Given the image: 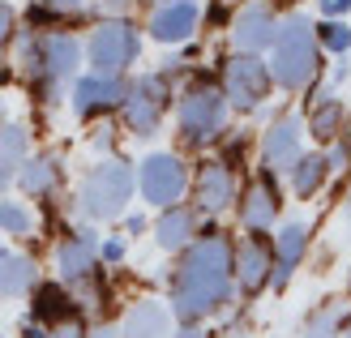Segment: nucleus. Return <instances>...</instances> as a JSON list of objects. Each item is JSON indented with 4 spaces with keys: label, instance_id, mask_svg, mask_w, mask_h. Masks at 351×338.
<instances>
[{
    "label": "nucleus",
    "instance_id": "13",
    "mask_svg": "<svg viewBox=\"0 0 351 338\" xmlns=\"http://www.w3.org/2000/svg\"><path fill=\"white\" fill-rule=\"evenodd\" d=\"M232 197H236V180H232V167L227 163H202L197 167V202H202V210H219L223 206H232Z\"/></svg>",
    "mask_w": 351,
    "mask_h": 338
},
{
    "label": "nucleus",
    "instance_id": "33",
    "mask_svg": "<svg viewBox=\"0 0 351 338\" xmlns=\"http://www.w3.org/2000/svg\"><path fill=\"white\" fill-rule=\"evenodd\" d=\"M176 338H206V330L202 326H180V330H176Z\"/></svg>",
    "mask_w": 351,
    "mask_h": 338
},
{
    "label": "nucleus",
    "instance_id": "24",
    "mask_svg": "<svg viewBox=\"0 0 351 338\" xmlns=\"http://www.w3.org/2000/svg\"><path fill=\"white\" fill-rule=\"evenodd\" d=\"M34 291V261L0 253V295H26Z\"/></svg>",
    "mask_w": 351,
    "mask_h": 338
},
{
    "label": "nucleus",
    "instance_id": "32",
    "mask_svg": "<svg viewBox=\"0 0 351 338\" xmlns=\"http://www.w3.org/2000/svg\"><path fill=\"white\" fill-rule=\"evenodd\" d=\"M120 257H125V240H108V244H103V261H120Z\"/></svg>",
    "mask_w": 351,
    "mask_h": 338
},
{
    "label": "nucleus",
    "instance_id": "30",
    "mask_svg": "<svg viewBox=\"0 0 351 338\" xmlns=\"http://www.w3.org/2000/svg\"><path fill=\"white\" fill-rule=\"evenodd\" d=\"M317 30H322V43H326L330 51H347V47H351V30H347V26L330 22V26H317Z\"/></svg>",
    "mask_w": 351,
    "mask_h": 338
},
{
    "label": "nucleus",
    "instance_id": "14",
    "mask_svg": "<svg viewBox=\"0 0 351 338\" xmlns=\"http://www.w3.org/2000/svg\"><path fill=\"white\" fill-rule=\"evenodd\" d=\"M304 244H308L304 223H287V227H283V236H278V248H274V274H270V287L283 291L287 282H291V270H295V265H300V257H304Z\"/></svg>",
    "mask_w": 351,
    "mask_h": 338
},
{
    "label": "nucleus",
    "instance_id": "29",
    "mask_svg": "<svg viewBox=\"0 0 351 338\" xmlns=\"http://www.w3.org/2000/svg\"><path fill=\"white\" fill-rule=\"evenodd\" d=\"M86 334H90V330H86V322H82L77 313H69V317H60V322H51L43 338H86Z\"/></svg>",
    "mask_w": 351,
    "mask_h": 338
},
{
    "label": "nucleus",
    "instance_id": "41",
    "mask_svg": "<svg viewBox=\"0 0 351 338\" xmlns=\"http://www.w3.org/2000/svg\"><path fill=\"white\" fill-rule=\"evenodd\" d=\"M347 223H351V210H347Z\"/></svg>",
    "mask_w": 351,
    "mask_h": 338
},
{
    "label": "nucleus",
    "instance_id": "43",
    "mask_svg": "<svg viewBox=\"0 0 351 338\" xmlns=\"http://www.w3.org/2000/svg\"><path fill=\"white\" fill-rule=\"evenodd\" d=\"M347 282H351V278H347Z\"/></svg>",
    "mask_w": 351,
    "mask_h": 338
},
{
    "label": "nucleus",
    "instance_id": "10",
    "mask_svg": "<svg viewBox=\"0 0 351 338\" xmlns=\"http://www.w3.org/2000/svg\"><path fill=\"white\" fill-rule=\"evenodd\" d=\"M125 82L120 77H82L73 86V112L77 116H95V112H112L125 108Z\"/></svg>",
    "mask_w": 351,
    "mask_h": 338
},
{
    "label": "nucleus",
    "instance_id": "11",
    "mask_svg": "<svg viewBox=\"0 0 351 338\" xmlns=\"http://www.w3.org/2000/svg\"><path fill=\"white\" fill-rule=\"evenodd\" d=\"M240 219H244V227H253V231H266L278 219V193L270 184V176H257V180L244 184V193H240Z\"/></svg>",
    "mask_w": 351,
    "mask_h": 338
},
{
    "label": "nucleus",
    "instance_id": "22",
    "mask_svg": "<svg viewBox=\"0 0 351 338\" xmlns=\"http://www.w3.org/2000/svg\"><path fill=\"white\" fill-rule=\"evenodd\" d=\"M343 326H347V304L343 300H326V304L308 313L304 338H343Z\"/></svg>",
    "mask_w": 351,
    "mask_h": 338
},
{
    "label": "nucleus",
    "instance_id": "9",
    "mask_svg": "<svg viewBox=\"0 0 351 338\" xmlns=\"http://www.w3.org/2000/svg\"><path fill=\"white\" fill-rule=\"evenodd\" d=\"M270 274H274L270 240L266 236H249V240L240 244V253H236V282H240V291L244 295H257L270 282Z\"/></svg>",
    "mask_w": 351,
    "mask_h": 338
},
{
    "label": "nucleus",
    "instance_id": "4",
    "mask_svg": "<svg viewBox=\"0 0 351 338\" xmlns=\"http://www.w3.org/2000/svg\"><path fill=\"white\" fill-rule=\"evenodd\" d=\"M223 120H227V99L215 86H197L189 90L180 103V137L184 146H210L219 133H223Z\"/></svg>",
    "mask_w": 351,
    "mask_h": 338
},
{
    "label": "nucleus",
    "instance_id": "17",
    "mask_svg": "<svg viewBox=\"0 0 351 338\" xmlns=\"http://www.w3.org/2000/svg\"><path fill=\"white\" fill-rule=\"evenodd\" d=\"M167 326H171V322H167L163 304L146 300V304H137V309L125 317V326H120V338H171Z\"/></svg>",
    "mask_w": 351,
    "mask_h": 338
},
{
    "label": "nucleus",
    "instance_id": "19",
    "mask_svg": "<svg viewBox=\"0 0 351 338\" xmlns=\"http://www.w3.org/2000/svg\"><path fill=\"white\" fill-rule=\"evenodd\" d=\"M60 270H64V278H73V282L95 278V240L86 236V231L60 244Z\"/></svg>",
    "mask_w": 351,
    "mask_h": 338
},
{
    "label": "nucleus",
    "instance_id": "23",
    "mask_svg": "<svg viewBox=\"0 0 351 338\" xmlns=\"http://www.w3.org/2000/svg\"><path fill=\"white\" fill-rule=\"evenodd\" d=\"M343 103L335 99V95H313V112H308V129H313V137H317V141H330V137H335L339 129H343Z\"/></svg>",
    "mask_w": 351,
    "mask_h": 338
},
{
    "label": "nucleus",
    "instance_id": "15",
    "mask_svg": "<svg viewBox=\"0 0 351 338\" xmlns=\"http://www.w3.org/2000/svg\"><path fill=\"white\" fill-rule=\"evenodd\" d=\"M274 17H270V9L266 5H253V9H244L240 17H236V47L244 51V56H253L257 47H266V43H274Z\"/></svg>",
    "mask_w": 351,
    "mask_h": 338
},
{
    "label": "nucleus",
    "instance_id": "7",
    "mask_svg": "<svg viewBox=\"0 0 351 338\" xmlns=\"http://www.w3.org/2000/svg\"><path fill=\"white\" fill-rule=\"evenodd\" d=\"M167 108V82L154 73V77H142L133 86V90L125 95V120H129V129L133 133H142L150 137L154 129H159V116Z\"/></svg>",
    "mask_w": 351,
    "mask_h": 338
},
{
    "label": "nucleus",
    "instance_id": "26",
    "mask_svg": "<svg viewBox=\"0 0 351 338\" xmlns=\"http://www.w3.org/2000/svg\"><path fill=\"white\" fill-rule=\"evenodd\" d=\"M22 189L30 193V197L51 193V189H56V163H51V158H30L26 171H22Z\"/></svg>",
    "mask_w": 351,
    "mask_h": 338
},
{
    "label": "nucleus",
    "instance_id": "31",
    "mask_svg": "<svg viewBox=\"0 0 351 338\" xmlns=\"http://www.w3.org/2000/svg\"><path fill=\"white\" fill-rule=\"evenodd\" d=\"M9 39H13V9L0 5V77H5V56H9Z\"/></svg>",
    "mask_w": 351,
    "mask_h": 338
},
{
    "label": "nucleus",
    "instance_id": "39",
    "mask_svg": "<svg viewBox=\"0 0 351 338\" xmlns=\"http://www.w3.org/2000/svg\"><path fill=\"white\" fill-rule=\"evenodd\" d=\"M47 5H60V9H73L77 0H47Z\"/></svg>",
    "mask_w": 351,
    "mask_h": 338
},
{
    "label": "nucleus",
    "instance_id": "40",
    "mask_svg": "<svg viewBox=\"0 0 351 338\" xmlns=\"http://www.w3.org/2000/svg\"><path fill=\"white\" fill-rule=\"evenodd\" d=\"M343 338H351V322H347V326H343Z\"/></svg>",
    "mask_w": 351,
    "mask_h": 338
},
{
    "label": "nucleus",
    "instance_id": "34",
    "mask_svg": "<svg viewBox=\"0 0 351 338\" xmlns=\"http://www.w3.org/2000/svg\"><path fill=\"white\" fill-rule=\"evenodd\" d=\"M339 133H343V150L351 154V116H343V129Z\"/></svg>",
    "mask_w": 351,
    "mask_h": 338
},
{
    "label": "nucleus",
    "instance_id": "8",
    "mask_svg": "<svg viewBox=\"0 0 351 338\" xmlns=\"http://www.w3.org/2000/svg\"><path fill=\"white\" fill-rule=\"evenodd\" d=\"M137 180H142V193L150 206H171L184 193V163L176 154H150Z\"/></svg>",
    "mask_w": 351,
    "mask_h": 338
},
{
    "label": "nucleus",
    "instance_id": "42",
    "mask_svg": "<svg viewBox=\"0 0 351 338\" xmlns=\"http://www.w3.org/2000/svg\"><path fill=\"white\" fill-rule=\"evenodd\" d=\"M0 338H5V334H0Z\"/></svg>",
    "mask_w": 351,
    "mask_h": 338
},
{
    "label": "nucleus",
    "instance_id": "28",
    "mask_svg": "<svg viewBox=\"0 0 351 338\" xmlns=\"http://www.w3.org/2000/svg\"><path fill=\"white\" fill-rule=\"evenodd\" d=\"M0 227H5L9 236H26V231H30V215H26V206L5 202V206H0Z\"/></svg>",
    "mask_w": 351,
    "mask_h": 338
},
{
    "label": "nucleus",
    "instance_id": "5",
    "mask_svg": "<svg viewBox=\"0 0 351 338\" xmlns=\"http://www.w3.org/2000/svg\"><path fill=\"white\" fill-rule=\"evenodd\" d=\"M133 56H137V30L129 22H108L95 30V39H90L95 77H120V69L133 64Z\"/></svg>",
    "mask_w": 351,
    "mask_h": 338
},
{
    "label": "nucleus",
    "instance_id": "21",
    "mask_svg": "<svg viewBox=\"0 0 351 338\" xmlns=\"http://www.w3.org/2000/svg\"><path fill=\"white\" fill-rule=\"evenodd\" d=\"M154 236H159V244L167 248V253H180V248H189V244H193V210L167 206V215L159 219Z\"/></svg>",
    "mask_w": 351,
    "mask_h": 338
},
{
    "label": "nucleus",
    "instance_id": "6",
    "mask_svg": "<svg viewBox=\"0 0 351 338\" xmlns=\"http://www.w3.org/2000/svg\"><path fill=\"white\" fill-rule=\"evenodd\" d=\"M266 90H270V73H266V64L257 56H244L240 51L236 60L223 64V99L232 103V108L249 112V108H257V103L266 99Z\"/></svg>",
    "mask_w": 351,
    "mask_h": 338
},
{
    "label": "nucleus",
    "instance_id": "2",
    "mask_svg": "<svg viewBox=\"0 0 351 338\" xmlns=\"http://www.w3.org/2000/svg\"><path fill=\"white\" fill-rule=\"evenodd\" d=\"M313 69H317V34L304 17H291L274 34V77L295 90L313 77Z\"/></svg>",
    "mask_w": 351,
    "mask_h": 338
},
{
    "label": "nucleus",
    "instance_id": "37",
    "mask_svg": "<svg viewBox=\"0 0 351 338\" xmlns=\"http://www.w3.org/2000/svg\"><path fill=\"white\" fill-rule=\"evenodd\" d=\"M43 334H47V330H39L34 322H26V326H22V338H43Z\"/></svg>",
    "mask_w": 351,
    "mask_h": 338
},
{
    "label": "nucleus",
    "instance_id": "25",
    "mask_svg": "<svg viewBox=\"0 0 351 338\" xmlns=\"http://www.w3.org/2000/svg\"><path fill=\"white\" fill-rule=\"evenodd\" d=\"M326 171H330L326 154H300V158H295V167H291L295 193H300V197H313V193L326 184Z\"/></svg>",
    "mask_w": 351,
    "mask_h": 338
},
{
    "label": "nucleus",
    "instance_id": "1",
    "mask_svg": "<svg viewBox=\"0 0 351 338\" xmlns=\"http://www.w3.org/2000/svg\"><path fill=\"white\" fill-rule=\"evenodd\" d=\"M232 274L236 257L223 231H210L197 244H189L180 265H176V295H171L180 326H197L202 317L223 309L232 300Z\"/></svg>",
    "mask_w": 351,
    "mask_h": 338
},
{
    "label": "nucleus",
    "instance_id": "20",
    "mask_svg": "<svg viewBox=\"0 0 351 338\" xmlns=\"http://www.w3.org/2000/svg\"><path fill=\"white\" fill-rule=\"evenodd\" d=\"M73 304L77 300L69 295L64 287H56V282H43V287H34V304H30V317L34 322H60V317H69L73 313Z\"/></svg>",
    "mask_w": 351,
    "mask_h": 338
},
{
    "label": "nucleus",
    "instance_id": "16",
    "mask_svg": "<svg viewBox=\"0 0 351 338\" xmlns=\"http://www.w3.org/2000/svg\"><path fill=\"white\" fill-rule=\"evenodd\" d=\"M193 26H197V9H193L189 0H176V5H167V9H159V13L150 17V34L159 43H180V39H189Z\"/></svg>",
    "mask_w": 351,
    "mask_h": 338
},
{
    "label": "nucleus",
    "instance_id": "18",
    "mask_svg": "<svg viewBox=\"0 0 351 338\" xmlns=\"http://www.w3.org/2000/svg\"><path fill=\"white\" fill-rule=\"evenodd\" d=\"M77 60H82V47H77V39H69V34H51V39L43 43V69H47L51 82L73 77Z\"/></svg>",
    "mask_w": 351,
    "mask_h": 338
},
{
    "label": "nucleus",
    "instance_id": "38",
    "mask_svg": "<svg viewBox=\"0 0 351 338\" xmlns=\"http://www.w3.org/2000/svg\"><path fill=\"white\" fill-rule=\"evenodd\" d=\"M9 184V163H0V189Z\"/></svg>",
    "mask_w": 351,
    "mask_h": 338
},
{
    "label": "nucleus",
    "instance_id": "27",
    "mask_svg": "<svg viewBox=\"0 0 351 338\" xmlns=\"http://www.w3.org/2000/svg\"><path fill=\"white\" fill-rule=\"evenodd\" d=\"M22 154H26V133L13 129V124H5V129H0V163L13 167Z\"/></svg>",
    "mask_w": 351,
    "mask_h": 338
},
{
    "label": "nucleus",
    "instance_id": "35",
    "mask_svg": "<svg viewBox=\"0 0 351 338\" xmlns=\"http://www.w3.org/2000/svg\"><path fill=\"white\" fill-rule=\"evenodd\" d=\"M86 338H120L112 326H99V330H90V334H86Z\"/></svg>",
    "mask_w": 351,
    "mask_h": 338
},
{
    "label": "nucleus",
    "instance_id": "12",
    "mask_svg": "<svg viewBox=\"0 0 351 338\" xmlns=\"http://www.w3.org/2000/svg\"><path fill=\"white\" fill-rule=\"evenodd\" d=\"M261 158H266V171H291L300 158V120H278L266 133Z\"/></svg>",
    "mask_w": 351,
    "mask_h": 338
},
{
    "label": "nucleus",
    "instance_id": "36",
    "mask_svg": "<svg viewBox=\"0 0 351 338\" xmlns=\"http://www.w3.org/2000/svg\"><path fill=\"white\" fill-rule=\"evenodd\" d=\"M343 9H351V0H326V13H343Z\"/></svg>",
    "mask_w": 351,
    "mask_h": 338
},
{
    "label": "nucleus",
    "instance_id": "3",
    "mask_svg": "<svg viewBox=\"0 0 351 338\" xmlns=\"http://www.w3.org/2000/svg\"><path fill=\"white\" fill-rule=\"evenodd\" d=\"M129 193H133V171L125 163H116V158L99 163L82 184V215L86 219H116L125 210Z\"/></svg>",
    "mask_w": 351,
    "mask_h": 338
}]
</instances>
